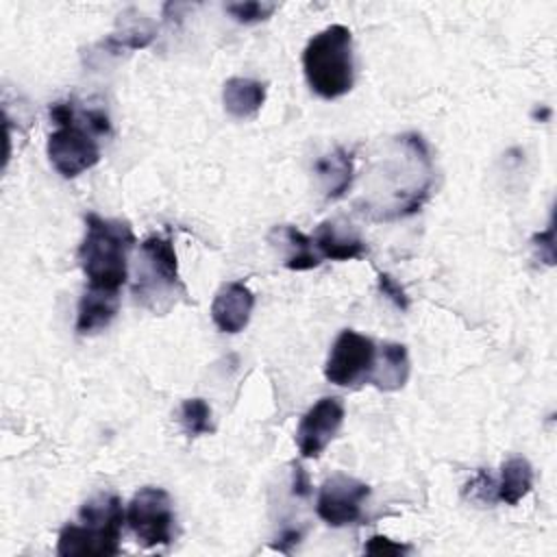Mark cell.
Listing matches in <instances>:
<instances>
[{
  "label": "cell",
  "mask_w": 557,
  "mask_h": 557,
  "mask_svg": "<svg viewBox=\"0 0 557 557\" xmlns=\"http://www.w3.org/2000/svg\"><path fill=\"white\" fill-rule=\"evenodd\" d=\"M133 246L135 233L128 222L87 213L85 237L76 252L87 287L120 294V287L128 278V255Z\"/></svg>",
  "instance_id": "cell-1"
},
{
  "label": "cell",
  "mask_w": 557,
  "mask_h": 557,
  "mask_svg": "<svg viewBox=\"0 0 557 557\" xmlns=\"http://www.w3.org/2000/svg\"><path fill=\"white\" fill-rule=\"evenodd\" d=\"M126 511L115 494H100L83 503L76 522L59 531V557H111L120 553Z\"/></svg>",
  "instance_id": "cell-2"
},
{
  "label": "cell",
  "mask_w": 557,
  "mask_h": 557,
  "mask_svg": "<svg viewBox=\"0 0 557 557\" xmlns=\"http://www.w3.org/2000/svg\"><path fill=\"white\" fill-rule=\"evenodd\" d=\"M305 78L324 100L346 96L355 83L352 33L344 24H331L315 33L302 52Z\"/></svg>",
  "instance_id": "cell-3"
},
{
  "label": "cell",
  "mask_w": 557,
  "mask_h": 557,
  "mask_svg": "<svg viewBox=\"0 0 557 557\" xmlns=\"http://www.w3.org/2000/svg\"><path fill=\"white\" fill-rule=\"evenodd\" d=\"M133 296L137 305L159 315L168 313L178 296H185L176 250L168 237L150 235L139 244Z\"/></svg>",
  "instance_id": "cell-4"
},
{
  "label": "cell",
  "mask_w": 557,
  "mask_h": 557,
  "mask_svg": "<svg viewBox=\"0 0 557 557\" xmlns=\"http://www.w3.org/2000/svg\"><path fill=\"white\" fill-rule=\"evenodd\" d=\"M50 117L57 122V131L50 133L46 152L52 168L63 178H74L91 170L100 161V146L94 139V131L87 126L85 115H78L72 102H54Z\"/></svg>",
  "instance_id": "cell-5"
},
{
  "label": "cell",
  "mask_w": 557,
  "mask_h": 557,
  "mask_svg": "<svg viewBox=\"0 0 557 557\" xmlns=\"http://www.w3.org/2000/svg\"><path fill=\"white\" fill-rule=\"evenodd\" d=\"M126 522L141 546H168L174 537V509L170 494L161 487H141L126 507Z\"/></svg>",
  "instance_id": "cell-6"
},
{
  "label": "cell",
  "mask_w": 557,
  "mask_h": 557,
  "mask_svg": "<svg viewBox=\"0 0 557 557\" xmlns=\"http://www.w3.org/2000/svg\"><path fill=\"white\" fill-rule=\"evenodd\" d=\"M376 359V346L370 337L344 329L326 357L324 376L329 383L339 387H355L359 383H368Z\"/></svg>",
  "instance_id": "cell-7"
},
{
  "label": "cell",
  "mask_w": 557,
  "mask_h": 557,
  "mask_svg": "<svg viewBox=\"0 0 557 557\" xmlns=\"http://www.w3.org/2000/svg\"><path fill=\"white\" fill-rule=\"evenodd\" d=\"M368 496V483L337 472L322 483L315 500V513L329 527H348L361 518V507Z\"/></svg>",
  "instance_id": "cell-8"
},
{
  "label": "cell",
  "mask_w": 557,
  "mask_h": 557,
  "mask_svg": "<svg viewBox=\"0 0 557 557\" xmlns=\"http://www.w3.org/2000/svg\"><path fill=\"white\" fill-rule=\"evenodd\" d=\"M344 403L337 396H324L300 418L296 446L305 459H315L331 444L344 424Z\"/></svg>",
  "instance_id": "cell-9"
},
{
  "label": "cell",
  "mask_w": 557,
  "mask_h": 557,
  "mask_svg": "<svg viewBox=\"0 0 557 557\" xmlns=\"http://www.w3.org/2000/svg\"><path fill=\"white\" fill-rule=\"evenodd\" d=\"M255 309V294L242 281L224 283L211 302V320L220 333L235 335L250 322Z\"/></svg>",
  "instance_id": "cell-10"
},
{
  "label": "cell",
  "mask_w": 557,
  "mask_h": 557,
  "mask_svg": "<svg viewBox=\"0 0 557 557\" xmlns=\"http://www.w3.org/2000/svg\"><path fill=\"white\" fill-rule=\"evenodd\" d=\"M311 239L322 261H348L368 255V246L361 239V235L350 224H342L339 220H324L313 231Z\"/></svg>",
  "instance_id": "cell-11"
},
{
  "label": "cell",
  "mask_w": 557,
  "mask_h": 557,
  "mask_svg": "<svg viewBox=\"0 0 557 557\" xmlns=\"http://www.w3.org/2000/svg\"><path fill=\"white\" fill-rule=\"evenodd\" d=\"M268 239L272 242L274 248L281 250L283 265L287 270L302 272V270L318 268L322 263V257L318 255V250L313 246V239L309 235H305L302 231H298L296 226H292V224L274 226L270 231Z\"/></svg>",
  "instance_id": "cell-12"
},
{
  "label": "cell",
  "mask_w": 557,
  "mask_h": 557,
  "mask_svg": "<svg viewBox=\"0 0 557 557\" xmlns=\"http://www.w3.org/2000/svg\"><path fill=\"white\" fill-rule=\"evenodd\" d=\"M120 309V296L113 292H100V289H85V294L78 300L76 311V333L78 335H96L104 331Z\"/></svg>",
  "instance_id": "cell-13"
},
{
  "label": "cell",
  "mask_w": 557,
  "mask_h": 557,
  "mask_svg": "<svg viewBox=\"0 0 557 557\" xmlns=\"http://www.w3.org/2000/svg\"><path fill=\"white\" fill-rule=\"evenodd\" d=\"M409 372H411V363H409L407 346L398 342H385L376 352L374 368L368 383H372L383 392H396L405 387Z\"/></svg>",
  "instance_id": "cell-14"
},
{
  "label": "cell",
  "mask_w": 557,
  "mask_h": 557,
  "mask_svg": "<svg viewBox=\"0 0 557 557\" xmlns=\"http://www.w3.org/2000/svg\"><path fill=\"white\" fill-rule=\"evenodd\" d=\"M265 102V83L246 78V76H233L222 87V104L228 115L235 120H248L259 113V109Z\"/></svg>",
  "instance_id": "cell-15"
},
{
  "label": "cell",
  "mask_w": 557,
  "mask_h": 557,
  "mask_svg": "<svg viewBox=\"0 0 557 557\" xmlns=\"http://www.w3.org/2000/svg\"><path fill=\"white\" fill-rule=\"evenodd\" d=\"M313 168L322 183V191L326 200H337L350 189L352 176H355V163H352V154L346 148H335L333 152L320 157Z\"/></svg>",
  "instance_id": "cell-16"
},
{
  "label": "cell",
  "mask_w": 557,
  "mask_h": 557,
  "mask_svg": "<svg viewBox=\"0 0 557 557\" xmlns=\"http://www.w3.org/2000/svg\"><path fill=\"white\" fill-rule=\"evenodd\" d=\"M533 487V468L524 457H511L500 466V479L496 483V500L505 505H518Z\"/></svg>",
  "instance_id": "cell-17"
},
{
  "label": "cell",
  "mask_w": 557,
  "mask_h": 557,
  "mask_svg": "<svg viewBox=\"0 0 557 557\" xmlns=\"http://www.w3.org/2000/svg\"><path fill=\"white\" fill-rule=\"evenodd\" d=\"M181 426L189 437L213 433L211 407L202 398H185L181 403Z\"/></svg>",
  "instance_id": "cell-18"
},
{
  "label": "cell",
  "mask_w": 557,
  "mask_h": 557,
  "mask_svg": "<svg viewBox=\"0 0 557 557\" xmlns=\"http://www.w3.org/2000/svg\"><path fill=\"white\" fill-rule=\"evenodd\" d=\"M278 7L274 2H265V0H248V2H231L226 4V13L239 22V24H257V22H265L268 17L274 15Z\"/></svg>",
  "instance_id": "cell-19"
},
{
  "label": "cell",
  "mask_w": 557,
  "mask_h": 557,
  "mask_svg": "<svg viewBox=\"0 0 557 557\" xmlns=\"http://www.w3.org/2000/svg\"><path fill=\"white\" fill-rule=\"evenodd\" d=\"M376 283H379V292H381L394 307H398L400 311H407V309H409V296H407L405 287H403L392 274L379 272Z\"/></svg>",
  "instance_id": "cell-20"
},
{
  "label": "cell",
  "mask_w": 557,
  "mask_h": 557,
  "mask_svg": "<svg viewBox=\"0 0 557 557\" xmlns=\"http://www.w3.org/2000/svg\"><path fill=\"white\" fill-rule=\"evenodd\" d=\"M466 492L470 494V498L481 500V503H492V500H496V483H494V479L490 476V472H485V470H481V472L466 485Z\"/></svg>",
  "instance_id": "cell-21"
},
{
  "label": "cell",
  "mask_w": 557,
  "mask_h": 557,
  "mask_svg": "<svg viewBox=\"0 0 557 557\" xmlns=\"http://www.w3.org/2000/svg\"><path fill=\"white\" fill-rule=\"evenodd\" d=\"M363 550L368 555H383V557H389V555H405L411 550V546L407 544H398L385 535H372L368 540V544L363 546Z\"/></svg>",
  "instance_id": "cell-22"
},
{
  "label": "cell",
  "mask_w": 557,
  "mask_h": 557,
  "mask_svg": "<svg viewBox=\"0 0 557 557\" xmlns=\"http://www.w3.org/2000/svg\"><path fill=\"white\" fill-rule=\"evenodd\" d=\"M553 235H555V228H553V222H550L546 231L535 233L533 239H531L537 259L544 261L546 265H553V263H555V244H553Z\"/></svg>",
  "instance_id": "cell-23"
},
{
  "label": "cell",
  "mask_w": 557,
  "mask_h": 557,
  "mask_svg": "<svg viewBox=\"0 0 557 557\" xmlns=\"http://www.w3.org/2000/svg\"><path fill=\"white\" fill-rule=\"evenodd\" d=\"M300 540H302V531H300V529H285V531L276 537V542L272 544V548H276V550H281V553H292V548L298 546Z\"/></svg>",
  "instance_id": "cell-24"
},
{
  "label": "cell",
  "mask_w": 557,
  "mask_h": 557,
  "mask_svg": "<svg viewBox=\"0 0 557 557\" xmlns=\"http://www.w3.org/2000/svg\"><path fill=\"white\" fill-rule=\"evenodd\" d=\"M292 492L294 496H300V498H307L311 494V483H309V476L307 472L302 470V466H294V479H292Z\"/></svg>",
  "instance_id": "cell-25"
}]
</instances>
